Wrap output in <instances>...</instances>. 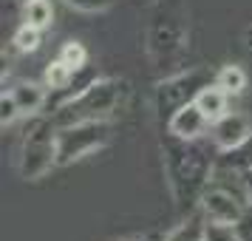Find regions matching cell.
<instances>
[{
  "label": "cell",
  "mask_w": 252,
  "mask_h": 241,
  "mask_svg": "<svg viewBox=\"0 0 252 241\" xmlns=\"http://www.w3.org/2000/svg\"><path fill=\"white\" fill-rule=\"evenodd\" d=\"M218 150L210 139H179L164 134L161 139V162L170 193L179 207H198V199L216 171Z\"/></svg>",
  "instance_id": "6da1fadb"
},
{
  "label": "cell",
  "mask_w": 252,
  "mask_h": 241,
  "mask_svg": "<svg viewBox=\"0 0 252 241\" xmlns=\"http://www.w3.org/2000/svg\"><path fill=\"white\" fill-rule=\"evenodd\" d=\"M127 97H130V82L127 80H114V77L99 80L96 77L80 94L60 103V108L51 116L60 128L80 125V122H111L125 108Z\"/></svg>",
  "instance_id": "7a4b0ae2"
},
{
  "label": "cell",
  "mask_w": 252,
  "mask_h": 241,
  "mask_svg": "<svg viewBox=\"0 0 252 241\" xmlns=\"http://www.w3.org/2000/svg\"><path fill=\"white\" fill-rule=\"evenodd\" d=\"M187 40H190V32H187L184 6L179 0H159L148 26V54L153 66L159 69L179 66L190 46Z\"/></svg>",
  "instance_id": "3957f363"
},
{
  "label": "cell",
  "mask_w": 252,
  "mask_h": 241,
  "mask_svg": "<svg viewBox=\"0 0 252 241\" xmlns=\"http://www.w3.org/2000/svg\"><path fill=\"white\" fill-rule=\"evenodd\" d=\"M60 168V128L54 116H34L23 134L17 171L26 182H37Z\"/></svg>",
  "instance_id": "277c9868"
},
{
  "label": "cell",
  "mask_w": 252,
  "mask_h": 241,
  "mask_svg": "<svg viewBox=\"0 0 252 241\" xmlns=\"http://www.w3.org/2000/svg\"><path fill=\"white\" fill-rule=\"evenodd\" d=\"M210 82H216V74H210L204 69H190V71H182V74H173L167 80H161L156 85V114H159V119L167 125L170 116L179 108L195 103L198 91L204 85H210Z\"/></svg>",
  "instance_id": "5b68a950"
},
{
  "label": "cell",
  "mask_w": 252,
  "mask_h": 241,
  "mask_svg": "<svg viewBox=\"0 0 252 241\" xmlns=\"http://www.w3.org/2000/svg\"><path fill=\"white\" fill-rule=\"evenodd\" d=\"M108 142H111L108 122H80V125L60 128V168L91 156L99 148H105Z\"/></svg>",
  "instance_id": "8992f818"
},
{
  "label": "cell",
  "mask_w": 252,
  "mask_h": 241,
  "mask_svg": "<svg viewBox=\"0 0 252 241\" xmlns=\"http://www.w3.org/2000/svg\"><path fill=\"white\" fill-rule=\"evenodd\" d=\"M247 199H241L238 193H232L227 187H221V184L210 182L207 184V190L201 193L198 199V210H201V216L207 221H218V224H235L241 216H244V210H247Z\"/></svg>",
  "instance_id": "52a82bcc"
},
{
  "label": "cell",
  "mask_w": 252,
  "mask_h": 241,
  "mask_svg": "<svg viewBox=\"0 0 252 241\" xmlns=\"http://www.w3.org/2000/svg\"><path fill=\"white\" fill-rule=\"evenodd\" d=\"M207 139L213 142L216 150H232V148H238V145H244L247 139H252V122L244 114L227 111L221 119H216L210 125Z\"/></svg>",
  "instance_id": "ba28073f"
},
{
  "label": "cell",
  "mask_w": 252,
  "mask_h": 241,
  "mask_svg": "<svg viewBox=\"0 0 252 241\" xmlns=\"http://www.w3.org/2000/svg\"><path fill=\"white\" fill-rule=\"evenodd\" d=\"M210 125L213 122L207 119L204 111L195 103H190V105H184V108H179L164 128H167V134H173V137H179V139H204L210 134Z\"/></svg>",
  "instance_id": "9c48e42d"
},
{
  "label": "cell",
  "mask_w": 252,
  "mask_h": 241,
  "mask_svg": "<svg viewBox=\"0 0 252 241\" xmlns=\"http://www.w3.org/2000/svg\"><path fill=\"white\" fill-rule=\"evenodd\" d=\"M14 100V105L20 108V116H29V114H37L43 105H46V91L34 85V82H14L12 88H3Z\"/></svg>",
  "instance_id": "30bf717a"
},
{
  "label": "cell",
  "mask_w": 252,
  "mask_h": 241,
  "mask_svg": "<svg viewBox=\"0 0 252 241\" xmlns=\"http://www.w3.org/2000/svg\"><path fill=\"white\" fill-rule=\"evenodd\" d=\"M227 100H229V94L224 91V88H218L216 82H210V85H204V88L198 91L195 105L207 114L210 122H216V119H221V116L227 114Z\"/></svg>",
  "instance_id": "8fae6325"
},
{
  "label": "cell",
  "mask_w": 252,
  "mask_h": 241,
  "mask_svg": "<svg viewBox=\"0 0 252 241\" xmlns=\"http://www.w3.org/2000/svg\"><path fill=\"white\" fill-rule=\"evenodd\" d=\"M164 241H204V216H201V210L193 207V213L176 230H170L164 236Z\"/></svg>",
  "instance_id": "7c38bea8"
},
{
  "label": "cell",
  "mask_w": 252,
  "mask_h": 241,
  "mask_svg": "<svg viewBox=\"0 0 252 241\" xmlns=\"http://www.w3.org/2000/svg\"><path fill=\"white\" fill-rule=\"evenodd\" d=\"M23 23L37 26L46 32L48 26L54 23V6L51 0H26L23 3Z\"/></svg>",
  "instance_id": "4fadbf2b"
},
{
  "label": "cell",
  "mask_w": 252,
  "mask_h": 241,
  "mask_svg": "<svg viewBox=\"0 0 252 241\" xmlns=\"http://www.w3.org/2000/svg\"><path fill=\"white\" fill-rule=\"evenodd\" d=\"M216 85L224 88L229 97H238L247 88V74H244L241 66H224V69L216 71Z\"/></svg>",
  "instance_id": "5bb4252c"
},
{
  "label": "cell",
  "mask_w": 252,
  "mask_h": 241,
  "mask_svg": "<svg viewBox=\"0 0 252 241\" xmlns=\"http://www.w3.org/2000/svg\"><path fill=\"white\" fill-rule=\"evenodd\" d=\"M77 80V71L68 69L63 60H54L51 66L46 69V85L51 88V91H63V88H71V82Z\"/></svg>",
  "instance_id": "9a60e30c"
},
{
  "label": "cell",
  "mask_w": 252,
  "mask_h": 241,
  "mask_svg": "<svg viewBox=\"0 0 252 241\" xmlns=\"http://www.w3.org/2000/svg\"><path fill=\"white\" fill-rule=\"evenodd\" d=\"M40 43H43V29L29 26V23H23L17 32H14V37H12V46L17 48V51H23V54L37 51V48H40Z\"/></svg>",
  "instance_id": "2e32d148"
},
{
  "label": "cell",
  "mask_w": 252,
  "mask_h": 241,
  "mask_svg": "<svg viewBox=\"0 0 252 241\" xmlns=\"http://www.w3.org/2000/svg\"><path fill=\"white\" fill-rule=\"evenodd\" d=\"M68 69L74 71H82L85 66H88V48L82 46L80 40H68V43H63V48H60V54H57Z\"/></svg>",
  "instance_id": "e0dca14e"
},
{
  "label": "cell",
  "mask_w": 252,
  "mask_h": 241,
  "mask_svg": "<svg viewBox=\"0 0 252 241\" xmlns=\"http://www.w3.org/2000/svg\"><path fill=\"white\" fill-rule=\"evenodd\" d=\"M204 241H241L235 224H218L204 218Z\"/></svg>",
  "instance_id": "ac0fdd59"
},
{
  "label": "cell",
  "mask_w": 252,
  "mask_h": 241,
  "mask_svg": "<svg viewBox=\"0 0 252 241\" xmlns=\"http://www.w3.org/2000/svg\"><path fill=\"white\" fill-rule=\"evenodd\" d=\"M63 3H68L71 9H77V12H105V9H111L116 0H63Z\"/></svg>",
  "instance_id": "d6986e66"
},
{
  "label": "cell",
  "mask_w": 252,
  "mask_h": 241,
  "mask_svg": "<svg viewBox=\"0 0 252 241\" xmlns=\"http://www.w3.org/2000/svg\"><path fill=\"white\" fill-rule=\"evenodd\" d=\"M17 116H20V108L14 105V100L9 94L3 91V100H0V119H3V125H12Z\"/></svg>",
  "instance_id": "ffe728a7"
},
{
  "label": "cell",
  "mask_w": 252,
  "mask_h": 241,
  "mask_svg": "<svg viewBox=\"0 0 252 241\" xmlns=\"http://www.w3.org/2000/svg\"><path fill=\"white\" fill-rule=\"evenodd\" d=\"M235 230H238L241 241H252V207L244 210V216L235 221Z\"/></svg>",
  "instance_id": "44dd1931"
},
{
  "label": "cell",
  "mask_w": 252,
  "mask_h": 241,
  "mask_svg": "<svg viewBox=\"0 0 252 241\" xmlns=\"http://www.w3.org/2000/svg\"><path fill=\"white\" fill-rule=\"evenodd\" d=\"M116 241H164V233H159V230H148V233L125 236V239H116Z\"/></svg>",
  "instance_id": "7402d4cb"
},
{
  "label": "cell",
  "mask_w": 252,
  "mask_h": 241,
  "mask_svg": "<svg viewBox=\"0 0 252 241\" xmlns=\"http://www.w3.org/2000/svg\"><path fill=\"white\" fill-rule=\"evenodd\" d=\"M247 202L252 207V171H247Z\"/></svg>",
  "instance_id": "603a6c76"
},
{
  "label": "cell",
  "mask_w": 252,
  "mask_h": 241,
  "mask_svg": "<svg viewBox=\"0 0 252 241\" xmlns=\"http://www.w3.org/2000/svg\"><path fill=\"white\" fill-rule=\"evenodd\" d=\"M247 46L252 48V26H250V29H247Z\"/></svg>",
  "instance_id": "cb8c5ba5"
},
{
  "label": "cell",
  "mask_w": 252,
  "mask_h": 241,
  "mask_svg": "<svg viewBox=\"0 0 252 241\" xmlns=\"http://www.w3.org/2000/svg\"><path fill=\"white\" fill-rule=\"evenodd\" d=\"M20 3H26V0H20Z\"/></svg>",
  "instance_id": "d4e9b609"
}]
</instances>
